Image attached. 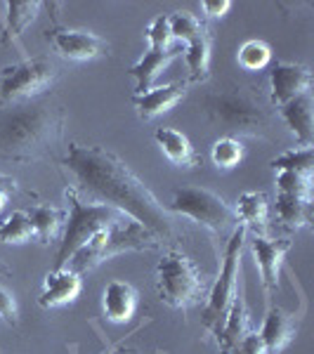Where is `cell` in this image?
<instances>
[{
	"mask_svg": "<svg viewBox=\"0 0 314 354\" xmlns=\"http://www.w3.org/2000/svg\"><path fill=\"white\" fill-rule=\"evenodd\" d=\"M64 168L73 177L71 187L85 201L104 203L118 210L128 220L149 230L158 241L173 243L180 236L175 215L168 210V205L158 201L156 194L113 151L71 142Z\"/></svg>",
	"mask_w": 314,
	"mask_h": 354,
	"instance_id": "6da1fadb",
	"label": "cell"
},
{
	"mask_svg": "<svg viewBox=\"0 0 314 354\" xmlns=\"http://www.w3.org/2000/svg\"><path fill=\"white\" fill-rule=\"evenodd\" d=\"M66 113L45 100L0 109V158L33 163L53 156L64 135Z\"/></svg>",
	"mask_w": 314,
	"mask_h": 354,
	"instance_id": "7a4b0ae2",
	"label": "cell"
},
{
	"mask_svg": "<svg viewBox=\"0 0 314 354\" xmlns=\"http://www.w3.org/2000/svg\"><path fill=\"white\" fill-rule=\"evenodd\" d=\"M201 109L222 137H267L274 128L270 102L255 93L253 85L230 83L208 93L201 100Z\"/></svg>",
	"mask_w": 314,
	"mask_h": 354,
	"instance_id": "3957f363",
	"label": "cell"
},
{
	"mask_svg": "<svg viewBox=\"0 0 314 354\" xmlns=\"http://www.w3.org/2000/svg\"><path fill=\"white\" fill-rule=\"evenodd\" d=\"M64 198L68 203V220H66V230H64V236H62L59 250H57V255H55L53 270L66 267V262L71 260L100 230L130 222L123 213L109 208V205L85 201V198L78 196V192L73 189V187H66Z\"/></svg>",
	"mask_w": 314,
	"mask_h": 354,
	"instance_id": "277c9868",
	"label": "cell"
},
{
	"mask_svg": "<svg viewBox=\"0 0 314 354\" xmlns=\"http://www.w3.org/2000/svg\"><path fill=\"white\" fill-rule=\"evenodd\" d=\"M158 243L161 241H158L149 230H145L142 225L130 220V222H123V225H113V227H107V230H100L71 260L66 262V267H71V270L78 274H85L121 253H130V250H151V248H156Z\"/></svg>",
	"mask_w": 314,
	"mask_h": 354,
	"instance_id": "5b68a950",
	"label": "cell"
},
{
	"mask_svg": "<svg viewBox=\"0 0 314 354\" xmlns=\"http://www.w3.org/2000/svg\"><path fill=\"white\" fill-rule=\"evenodd\" d=\"M168 210L175 218H187L198 225L213 236H227L237 230L241 222L237 218V210L232 208L220 194L208 187L198 185H182L173 192V201Z\"/></svg>",
	"mask_w": 314,
	"mask_h": 354,
	"instance_id": "8992f818",
	"label": "cell"
},
{
	"mask_svg": "<svg viewBox=\"0 0 314 354\" xmlns=\"http://www.w3.org/2000/svg\"><path fill=\"white\" fill-rule=\"evenodd\" d=\"M156 290L161 302L187 312L205 295V277L185 250L168 248L156 265Z\"/></svg>",
	"mask_w": 314,
	"mask_h": 354,
	"instance_id": "52a82bcc",
	"label": "cell"
},
{
	"mask_svg": "<svg viewBox=\"0 0 314 354\" xmlns=\"http://www.w3.org/2000/svg\"><path fill=\"white\" fill-rule=\"evenodd\" d=\"M248 230L243 225H239L237 230L230 234V241L225 245V258H222V267L218 272V279L213 281V286L208 290L205 298V307L201 312V326L213 333L218 338L222 330V324L227 319V312L232 307L234 293L239 286V277H241V248L246 241Z\"/></svg>",
	"mask_w": 314,
	"mask_h": 354,
	"instance_id": "ba28073f",
	"label": "cell"
},
{
	"mask_svg": "<svg viewBox=\"0 0 314 354\" xmlns=\"http://www.w3.org/2000/svg\"><path fill=\"white\" fill-rule=\"evenodd\" d=\"M59 78V68L45 57H26L0 68V109L38 100Z\"/></svg>",
	"mask_w": 314,
	"mask_h": 354,
	"instance_id": "9c48e42d",
	"label": "cell"
},
{
	"mask_svg": "<svg viewBox=\"0 0 314 354\" xmlns=\"http://www.w3.org/2000/svg\"><path fill=\"white\" fill-rule=\"evenodd\" d=\"M288 250H290V239H272L255 232L253 241H250V253H253L255 265L260 270L267 305H272V295L279 290V277H281L284 258H286Z\"/></svg>",
	"mask_w": 314,
	"mask_h": 354,
	"instance_id": "30bf717a",
	"label": "cell"
},
{
	"mask_svg": "<svg viewBox=\"0 0 314 354\" xmlns=\"http://www.w3.org/2000/svg\"><path fill=\"white\" fill-rule=\"evenodd\" d=\"M305 307H307L305 295H302V300H300L298 312H288V310H284V307L274 305V302L267 305L265 319H262V326L258 330V335L267 347V354H279L290 345V340L298 335L300 322H302V317H305Z\"/></svg>",
	"mask_w": 314,
	"mask_h": 354,
	"instance_id": "8fae6325",
	"label": "cell"
},
{
	"mask_svg": "<svg viewBox=\"0 0 314 354\" xmlns=\"http://www.w3.org/2000/svg\"><path fill=\"white\" fill-rule=\"evenodd\" d=\"M50 43H53L55 53L68 62L97 59V57H107L111 50V45L104 38L90 31H78V28H55L50 33Z\"/></svg>",
	"mask_w": 314,
	"mask_h": 354,
	"instance_id": "7c38bea8",
	"label": "cell"
},
{
	"mask_svg": "<svg viewBox=\"0 0 314 354\" xmlns=\"http://www.w3.org/2000/svg\"><path fill=\"white\" fill-rule=\"evenodd\" d=\"M312 88V73L305 64L295 62H277L270 71V104L281 106Z\"/></svg>",
	"mask_w": 314,
	"mask_h": 354,
	"instance_id": "4fadbf2b",
	"label": "cell"
},
{
	"mask_svg": "<svg viewBox=\"0 0 314 354\" xmlns=\"http://www.w3.org/2000/svg\"><path fill=\"white\" fill-rule=\"evenodd\" d=\"M83 274L73 272L71 267H59V270H50L45 274L43 290L38 295V305L43 310H57L73 302L81 295L83 288Z\"/></svg>",
	"mask_w": 314,
	"mask_h": 354,
	"instance_id": "5bb4252c",
	"label": "cell"
},
{
	"mask_svg": "<svg viewBox=\"0 0 314 354\" xmlns=\"http://www.w3.org/2000/svg\"><path fill=\"white\" fill-rule=\"evenodd\" d=\"M185 95H187V81L154 85V88L145 90V93L133 95V106L142 121H154V118L175 109L185 100Z\"/></svg>",
	"mask_w": 314,
	"mask_h": 354,
	"instance_id": "9a60e30c",
	"label": "cell"
},
{
	"mask_svg": "<svg viewBox=\"0 0 314 354\" xmlns=\"http://www.w3.org/2000/svg\"><path fill=\"white\" fill-rule=\"evenodd\" d=\"M250 330V314H248V300H246V281L243 277H239V286L234 293L232 307L227 312V319L222 324V330L218 333V347L220 354H230V350L237 345Z\"/></svg>",
	"mask_w": 314,
	"mask_h": 354,
	"instance_id": "2e32d148",
	"label": "cell"
},
{
	"mask_svg": "<svg viewBox=\"0 0 314 354\" xmlns=\"http://www.w3.org/2000/svg\"><path fill=\"white\" fill-rule=\"evenodd\" d=\"M137 290L133 283L123 279H113L102 290V312L104 319L111 324H128L133 322L137 312Z\"/></svg>",
	"mask_w": 314,
	"mask_h": 354,
	"instance_id": "e0dca14e",
	"label": "cell"
},
{
	"mask_svg": "<svg viewBox=\"0 0 314 354\" xmlns=\"http://www.w3.org/2000/svg\"><path fill=\"white\" fill-rule=\"evenodd\" d=\"M182 53H185L182 45H173V48H168V50H147V53L140 57V62H135V64L128 68V76L135 78V83H137L135 95L154 88L163 68H168L170 62L178 59Z\"/></svg>",
	"mask_w": 314,
	"mask_h": 354,
	"instance_id": "ac0fdd59",
	"label": "cell"
},
{
	"mask_svg": "<svg viewBox=\"0 0 314 354\" xmlns=\"http://www.w3.org/2000/svg\"><path fill=\"white\" fill-rule=\"evenodd\" d=\"M277 113L290 133L298 140V147H312L314 142V109H312V95H300L286 104L277 106Z\"/></svg>",
	"mask_w": 314,
	"mask_h": 354,
	"instance_id": "d6986e66",
	"label": "cell"
},
{
	"mask_svg": "<svg viewBox=\"0 0 314 354\" xmlns=\"http://www.w3.org/2000/svg\"><path fill=\"white\" fill-rule=\"evenodd\" d=\"M154 140H156L158 149L163 151V156L168 158L173 165H185V168H192V165L198 163V156H196V151H194L190 137L182 135L180 130L158 128L156 133H154Z\"/></svg>",
	"mask_w": 314,
	"mask_h": 354,
	"instance_id": "ffe728a7",
	"label": "cell"
},
{
	"mask_svg": "<svg viewBox=\"0 0 314 354\" xmlns=\"http://www.w3.org/2000/svg\"><path fill=\"white\" fill-rule=\"evenodd\" d=\"M210 45H213V38H210L208 31H203L201 36H196L194 41L185 45V62L187 68H190V83H203L208 81L210 76Z\"/></svg>",
	"mask_w": 314,
	"mask_h": 354,
	"instance_id": "44dd1931",
	"label": "cell"
},
{
	"mask_svg": "<svg viewBox=\"0 0 314 354\" xmlns=\"http://www.w3.org/2000/svg\"><path fill=\"white\" fill-rule=\"evenodd\" d=\"M237 218L246 230H262L270 220V201L262 192H243L237 201Z\"/></svg>",
	"mask_w": 314,
	"mask_h": 354,
	"instance_id": "7402d4cb",
	"label": "cell"
},
{
	"mask_svg": "<svg viewBox=\"0 0 314 354\" xmlns=\"http://www.w3.org/2000/svg\"><path fill=\"white\" fill-rule=\"evenodd\" d=\"M28 220H31L33 227V239H38L41 243H50L55 241L62 230L64 210L55 208V205H33L28 210Z\"/></svg>",
	"mask_w": 314,
	"mask_h": 354,
	"instance_id": "603a6c76",
	"label": "cell"
},
{
	"mask_svg": "<svg viewBox=\"0 0 314 354\" xmlns=\"http://www.w3.org/2000/svg\"><path fill=\"white\" fill-rule=\"evenodd\" d=\"M277 218L290 230H302L312 220V201L277 192Z\"/></svg>",
	"mask_w": 314,
	"mask_h": 354,
	"instance_id": "cb8c5ba5",
	"label": "cell"
},
{
	"mask_svg": "<svg viewBox=\"0 0 314 354\" xmlns=\"http://www.w3.org/2000/svg\"><path fill=\"white\" fill-rule=\"evenodd\" d=\"M41 8L43 3H38V0H10V3H5V10H8V36L15 43H19L26 26L36 19Z\"/></svg>",
	"mask_w": 314,
	"mask_h": 354,
	"instance_id": "d4e9b609",
	"label": "cell"
},
{
	"mask_svg": "<svg viewBox=\"0 0 314 354\" xmlns=\"http://www.w3.org/2000/svg\"><path fill=\"white\" fill-rule=\"evenodd\" d=\"M243 153H246V149H243L241 140H234V137H220L210 147V158H213V165L218 170L237 168L243 161Z\"/></svg>",
	"mask_w": 314,
	"mask_h": 354,
	"instance_id": "484cf974",
	"label": "cell"
},
{
	"mask_svg": "<svg viewBox=\"0 0 314 354\" xmlns=\"http://www.w3.org/2000/svg\"><path fill=\"white\" fill-rule=\"evenodd\" d=\"M28 239H33V227L24 210H15L12 215L0 222V241L3 243H24Z\"/></svg>",
	"mask_w": 314,
	"mask_h": 354,
	"instance_id": "4316f807",
	"label": "cell"
},
{
	"mask_svg": "<svg viewBox=\"0 0 314 354\" xmlns=\"http://www.w3.org/2000/svg\"><path fill=\"white\" fill-rule=\"evenodd\" d=\"M312 161H314V151L312 147H295V149L284 151L281 156L272 158L270 165L277 173L284 170H293V173H312Z\"/></svg>",
	"mask_w": 314,
	"mask_h": 354,
	"instance_id": "83f0119b",
	"label": "cell"
},
{
	"mask_svg": "<svg viewBox=\"0 0 314 354\" xmlns=\"http://www.w3.org/2000/svg\"><path fill=\"white\" fill-rule=\"evenodd\" d=\"M237 59L246 71H262L272 62V48L265 41H246L239 48Z\"/></svg>",
	"mask_w": 314,
	"mask_h": 354,
	"instance_id": "f1b7e54d",
	"label": "cell"
},
{
	"mask_svg": "<svg viewBox=\"0 0 314 354\" xmlns=\"http://www.w3.org/2000/svg\"><path fill=\"white\" fill-rule=\"evenodd\" d=\"M203 31H205V26L201 24V19H198L196 15L187 12V10L170 15V36H173V41H180L182 45H187L196 36H201Z\"/></svg>",
	"mask_w": 314,
	"mask_h": 354,
	"instance_id": "f546056e",
	"label": "cell"
},
{
	"mask_svg": "<svg viewBox=\"0 0 314 354\" xmlns=\"http://www.w3.org/2000/svg\"><path fill=\"white\" fill-rule=\"evenodd\" d=\"M277 192L312 201V173H293V170L277 173Z\"/></svg>",
	"mask_w": 314,
	"mask_h": 354,
	"instance_id": "4dcf8cb0",
	"label": "cell"
},
{
	"mask_svg": "<svg viewBox=\"0 0 314 354\" xmlns=\"http://www.w3.org/2000/svg\"><path fill=\"white\" fill-rule=\"evenodd\" d=\"M145 38L149 50H168L173 43L170 36V15H158L156 19L149 21V26L145 28Z\"/></svg>",
	"mask_w": 314,
	"mask_h": 354,
	"instance_id": "1f68e13d",
	"label": "cell"
},
{
	"mask_svg": "<svg viewBox=\"0 0 314 354\" xmlns=\"http://www.w3.org/2000/svg\"><path fill=\"white\" fill-rule=\"evenodd\" d=\"M0 319L8 326H19V310H17V300L5 286H0Z\"/></svg>",
	"mask_w": 314,
	"mask_h": 354,
	"instance_id": "d6a6232c",
	"label": "cell"
},
{
	"mask_svg": "<svg viewBox=\"0 0 314 354\" xmlns=\"http://www.w3.org/2000/svg\"><path fill=\"white\" fill-rule=\"evenodd\" d=\"M230 354H267V347H265V342H262V338L258 333L248 330V333L232 347Z\"/></svg>",
	"mask_w": 314,
	"mask_h": 354,
	"instance_id": "836d02e7",
	"label": "cell"
},
{
	"mask_svg": "<svg viewBox=\"0 0 314 354\" xmlns=\"http://www.w3.org/2000/svg\"><path fill=\"white\" fill-rule=\"evenodd\" d=\"M201 10H203V15L208 17V19H222V17L232 10V3H230V0H203Z\"/></svg>",
	"mask_w": 314,
	"mask_h": 354,
	"instance_id": "e575fe53",
	"label": "cell"
},
{
	"mask_svg": "<svg viewBox=\"0 0 314 354\" xmlns=\"http://www.w3.org/2000/svg\"><path fill=\"white\" fill-rule=\"evenodd\" d=\"M0 189L8 192V194H15L17 192V180L5 173H0Z\"/></svg>",
	"mask_w": 314,
	"mask_h": 354,
	"instance_id": "d590c367",
	"label": "cell"
},
{
	"mask_svg": "<svg viewBox=\"0 0 314 354\" xmlns=\"http://www.w3.org/2000/svg\"><path fill=\"white\" fill-rule=\"evenodd\" d=\"M102 354H140L137 350H130V347H125V342H121V345H113V347H107V352Z\"/></svg>",
	"mask_w": 314,
	"mask_h": 354,
	"instance_id": "8d00e7d4",
	"label": "cell"
},
{
	"mask_svg": "<svg viewBox=\"0 0 314 354\" xmlns=\"http://www.w3.org/2000/svg\"><path fill=\"white\" fill-rule=\"evenodd\" d=\"M10 274H12V270H10V267L5 265L3 260H0V277H10Z\"/></svg>",
	"mask_w": 314,
	"mask_h": 354,
	"instance_id": "74e56055",
	"label": "cell"
},
{
	"mask_svg": "<svg viewBox=\"0 0 314 354\" xmlns=\"http://www.w3.org/2000/svg\"><path fill=\"white\" fill-rule=\"evenodd\" d=\"M8 196H10L8 192H3V189H0V210L5 208V201H8Z\"/></svg>",
	"mask_w": 314,
	"mask_h": 354,
	"instance_id": "f35d334b",
	"label": "cell"
}]
</instances>
